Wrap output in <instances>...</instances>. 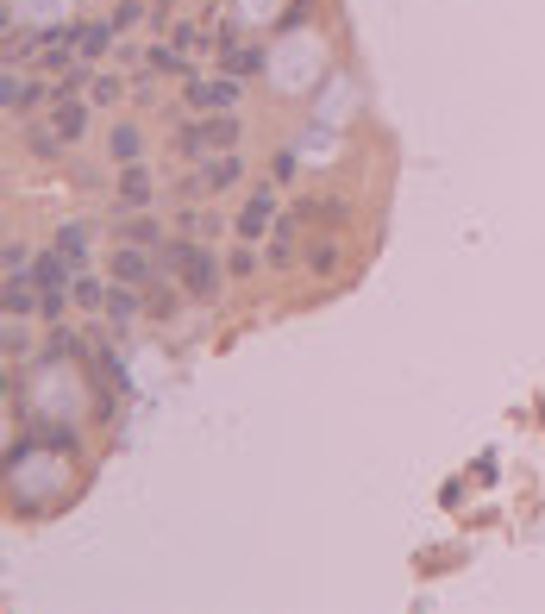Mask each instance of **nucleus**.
Segmentation results:
<instances>
[{
    "label": "nucleus",
    "mask_w": 545,
    "mask_h": 614,
    "mask_svg": "<svg viewBox=\"0 0 545 614\" xmlns=\"http://www.w3.org/2000/svg\"><path fill=\"white\" fill-rule=\"evenodd\" d=\"M157 257H163V270H176V276H182V289L195 295V301H213V295H220V276H226V270H220V257H213L207 239L182 232V239H163Z\"/></svg>",
    "instance_id": "nucleus-1"
},
{
    "label": "nucleus",
    "mask_w": 545,
    "mask_h": 614,
    "mask_svg": "<svg viewBox=\"0 0 545 614\" xmlns=\"http://www.w3.org/2000/svg\"><path fill=\"white\" fill-rule=\"evenodd\" d=\"M239 145H245V120H239V113H188L182 132H176V157L182 163H201V157L239 151Z\"/></svg>",
    "instance_id": "nucleus-2"
},
{
    "label": "nucleus",
    "mask_w": 545,
    "mask_h": 614,
    "mask_svg": "<svg viewBox=\"0 0 545 614\" xmlns=\"http://www.w3.org/2000/svg\"><path fill=\"white\" fill-rule=\"evenodd\" d=\"M239 182H245V157L239 151H220V157H207L201 170H188L182 201H213V195H226V188H239Z\"/></svg>",
    "instance_id": "nucleus-3"
},
{
    "label": "nucleus",
    "mask_w": 545,
    "mask_h": 614,
    "mask_svg": "<svg viewBox=\"0 0 545 614\" xmlns=\"http://www.w3.org/2000/svg\"><path fill=\"white\" fill-rule=\"evenodd\" d=\"M188 94V113H239V76H232V69H226V76H213V82H188L182 88Z\"/></svg>",
    "instance_id": "nucleus-4"
},
{
    "label": "nucleus",
    "mask_w": 545,
    "mask_h": 614,
    "mask_svg": "<svg viewBox=\"0 0 545 614\" xmlns=\"http://www.w3.org/2000/svg\"><path fill=\"white\" fill-rule=\"evenodd\" d=\"M276 188H282L276 176L251 188V201L239 207V239H270V226H276V214H282V207H276Z\"/></svg>",
    "instance_id": "nucleus-5"
},
{
    "label": "nucleus",
    "mask_w": 545,
    "mask_h": 614,
    "mask_svg": "<svg viewBox=\"0 0 545 614\" xmlns=\"http://www.w3.org/2000/svg\"><path fill=\"white\" fill-rule=\"evenodd\" d=\"M107 276L113 282H132V289H151V282L163 276V257H151L145 245H120L107 257Z\"/></svg>",
    "instance_id": "nucleus-6"
},
{
    "label": "nucleus",
    "mask_w": 545,
    "mask_h": 614,
    "mask_svg": "<svg viewBox=\"0 0 545 614\" xmlns=\"http://www.w3.org/2000/svg\"><path fill=\"white\" fill-rule=\"evenodd\" d=\"M113 195H120L126 214H145V207L157 201V182H151L145 163H120V182H113Z\"/></svg>",
    "instance_id": "nucleus-7"
},
{
    "label": "nucleus",
    "mask_w": 545,
    "mask_h": 614,
    "mask_svg": "<svg viewBox=\"0 0 545 614\" xmlns=\"http://www.w3.org/2000/svg\"><path fill=\"white\" fill-rule=\"evenodd\" d=\"M94 113H101V107H94L88 94H82V101H63V107H51V126H57V138H63V145H76V138H88Z\"/></svg>",
    "instance_id": "nucleus-8"
},
{
    "label": "nucleus",
    "mask_w": 545,
    "mask_h": 614,
    "mask_svg": "<svg viewBox=\"0 0 545 614\" xmlns=\"http://www.w3.org/2000/svg\"><path fill=\"white\" fill-rule=\"evenodd\" d=\"M0 101H7V113H26V107H51V88H44V76H19V69H7V88H0Z\"/></svg>",
    "instance_id": "nucleus-9"
},
{
    "label": "nucleus",
    "mask_w": 545,
    "mask_h": 614,
    "mask_svg": "<svg viewBox=\"0 0 545 614\" xmlns=\"http://www.w3.org/2000/svg\"><path fill=\"white\" fill-rule=\"evenodd\" d=\"M113 38H120V26H113V19H82V26H76V51H82V63H101V57L113 51Z\"/></svg>",
    "instance_id": "nucleus-10"
},
{
    "label": "nucleus",
    "mask_w": 545,
    "mask_h": 614,
    "mask_svg": "<svg viewBox=\"0 0 545 614\" xmlns=\"http://www.w3.org/2000/svg\"><path fill=\"white\" fill-rule=\"evenodd\" d=\"M38 276L32 270H7V320H38Z\"/></svg>",
    "instance_id": "nucleus-11"
},
{
    "label": "nucleus",
    "mask_w": 545,
    "mask_h": 614,
    "mask_svg": "<svg viewBox=\"0 0 545 614\" xmlns=\"http://www.w3.org/2000/svg\"><path fill=\"white\" fill-rule=\"evenodd\" d=\"M57 251H63L76 270H88V257H94V226H88V220H69V226L57 232Z\"/></svg>",
    "instance_id": "nucleus-12"
},
{
    "label": "nucleus",
    "mask_w": 545,
    "mask_h": 614,
    "mask_svg": "<svg viewBox=\"0 0 545 614\" xmlns=\"http://www.w3.org/2000/svg\"><path fill=\"white\" fill-rule=\"evenodd\" d=\"M69 295H76L82 314H107V295H113V282H101L94 270H76V282H69Z\"/></svg>",
    "instance_id": "nucleus-13"
},
{
    "label": "nucleus",
    "mask_w": 545,
    "mask_h": 614,
    "mask_svg": "<svg viewBox=\"0 0 545 614\" xmlns=\"http://www.w3.org/2000/svg\"><path fill=\"white\" fill-rule=\"evenodd\" d=\"M107 151H113V163H145V126L120 120V126L107 132Z\"/></svg>",
    "instance_id": "nucleus-14"
},
{
    "label": "nucleus",
    "mask_w": 545,
    "mask_h": 614,
    "mask_svg": "<svg viewBox=\"0 0 545 614\" xmlns=\"http://www.w3.org/2000/svg\"><path fill=\"white\" fill-rule=\"evenodd\" d=\"M138 314H145V289H132V282H113V295H107V320H113V326H132Z\"/></svg>",
    "instance_id": "nucleus-15"
},
{
    "label": "nucleus",
    "mask_w": 545,
    "mask_h": 614,
    "mask_svg": "<svg viewBox=\"0 0 545 614\" xmlns=\"http://www.w3.org/2000/svg\"><path fill=\"white\" fill-rule=\"evenodd\" d=\"M132 94V82H120V76H107V69H94V88H88V101L101 107V113H113Z\"/></svg>",
    "instance_id": "nucleus-16"
},
{
    "label": "nucleus",
    "mask_w": 545,
    "mask_h": 614,
    "mask_svg": "<svg viewBox=\"0 0 545 614\" xmlns=\"http://www.w3.org/2000/svg\"><path fill=\"white\" fill-rule=\"evenodd\" d=\"M120 239H126V245H145V251H157V245H163V226L151 220V207H145V214H126Z\"/></svg>",
    "instance_id": "nucleus-17"
},
{
    "label": "nucleus",
    "mask_w": 545,
    "mask_h": 614,
    "mask_svg": "<svg viewBox=\"0 0 545 614\" xmlns=\"http://www.w3.org/2000/svg\"><path fill=\"white\" fill-rule=\"evenodd\" d=\"M182 295H188V289H170V282H163V276H157V282H151V289H145V314H151V320H170V314H176V307H182Z\"/></svg>",
    "instance_id": "nucleus-18"
},
{
    "label": "nucleus",
    "mask_w": 545,
    "mask_h": 614,
    "mask_svg": "<svg viewBox=\"0 0 545 614\" xmlns=\"http://www.w3.org/2000/svg\"><path fill=\"white\" fill-rule=\"evenodd\" d=\"M182 232H195V239H213V232H226L220 214H207L201 201H182Z\"/></svg>",
    "instance_id": "nucleus-19"
},
{
    "label": "nucleus",
    "mask_w": 545,
    "mask_h": 614,
    "mask_svg": "<svg viewBox=\"0 0 545 614\" xmlns=\"http://www.w3.org/2000/svg\"><path fill=\"white\" fill-rule=\"evenodd\" d=\"M220 63L232 69V76H257V69H264V44H245V51H239V44H226Z\"/></svg>",
    "instance_id": "nucleus-20"
},
{
    "label": "nucleus",
    "mask_w": 545,
    "mask_h": 614,
    "mask_svg": "<svg viewBox=\"0 0 545 614\" xmlns=\"http://www.w3.org/2000/svg\"><path fill=\"white\" fill-rule=\"evenodd\" d=\"M26 151H32V157H57V151H63V138H57V126H51V120H44V126L32 120V126H26Z\"/></svg>",
    "instance_id": "nucleus-21"
},
{
    "label": "nucleus",
    "mask_w": 545,
    "mask_h": 614,
    "mask_svg": "<svg viewBox=\"0 0 545 614\" xmlns=\"http://www.w3.org/2000/svg\"><path fill=\"white\" fill-rule=\"evenodd\" d=\"M44 339H51V345H44L51 358H82V333H69L63 320H57V326H44Z\"/></svg>",
    "instance_id": "nucleus-22"
},
{
    "label": "nucleus",
    "mask_w": 545,
    "mask_h": 614,
    "mask_svg": "<svg viewBox=\"0 0 545 614\" xmlns=\"http://www.w3.org/2000/svg\"><path fill=\"white\" fill-rule=\"evenodd\" d=\"M307 270H314V276H333V270H339V239H314V245H307Z\"/></svg>",
    "instance_id": "nucleus-23"
},
{
    "label": "nucleus",
    "mask_w": 545,
    "mask_h": 614,
    "mask_svg": "<svg viewBox=\"0 0 545 614\" xmlns=\"http://www.w3.org/2000/svg\"><path fill=\"white\" fill-rule=\"evenodd\" d=\"M257 264H264V257L251 251V239H239V245H232V257H226V276H251Z\"/></svg>",
    "instance_id": "nucleus-24"
},
{
    "label": "nucleus",
    "mask_w": 545,
    "mask_h": 614,
    "mask_svg": "<svg viewBox=\"0 0 545 614\" xmlns=\"http://www.w3.org/2000/svg\"><path fill=\"white\" fill-rule=\"evenodd\" d=\"M145 0H120V7H113V26H120V32H132V26H145Z\"/></svg>",
    "instance_id": "nucleus-25"
},
{
    "label": "nucleus",
    "mask_w": 545,
    "mask_h": 614,
    "mask_svg": "<svg viewBox=\"0 0 545 614\" xmlns=\"http://www.w3.org/2000/svg\"><path fill=\"white\" fill-rule=\"evenodd\" d=\"M170 44H176L182 57H195V51H201V32H195V26H188V19H182V26H170Z\"/></svg>",
    "instance_id": "nucleus-26"
},
{
    "label": "nucleus",
    "mask_w": 545,
    "mask_h": 614,
    "mask_svg": "<svg viewBox=\"0 0 545 614\" xmlns=\"http://www.w3.org/2000/svg\"><path fill=\"white\" fill-rule=\"evenodd\" d=\"M270 176H276V182H295V151H276V157H270Z\"/></svg>",
    "instance_id": "nucleus-27"
},
{
    "label": "nucleus",
    "mask_w": 545,
    "mask_h": 614,
    "mask_svg": "<svg viewBox=\"0 0 545 614\" xmlns=\"http://www.w3.org/2000/svg\"><path fill=\"white\" fill-rule=\"evenodd\" d=\"M132 94H138V107H151V101H157V94H163V88H157L151 76H138V82H132Z\"/></svg>",
    "instance_id": "nucleus-28"
},
{
    "label": "nucleus",
    "mask_w": 545,
    "mask_h": 614,
    "mask_svg": "<svg viewBox=\"0 0 545 614\" xmlns=\"http://www.w3.org/2000/svg\"><path fill=\"white\" fill-rule=\"evenodd\" d=\"M7 270H32V251H26V245H19V239L7 245Z\"/></svg>",
    "instance_id": "nucleus-29"
},
{
    "label": "nucleus",
    "mask_w": 545,
    "mask_h": 614,
    "mask_svg": "<svg viewBox=\"0 0 545 614\" xmlns=\"http://www.w3.org/2000/svg\"><path fill=\"white\" fill-rule=\"evenodd\" d=\"M176 7V0H151V19H163V13H170Z\"/></svg>",
    "instance_id": "nucleus-30"
}]
</instances>
